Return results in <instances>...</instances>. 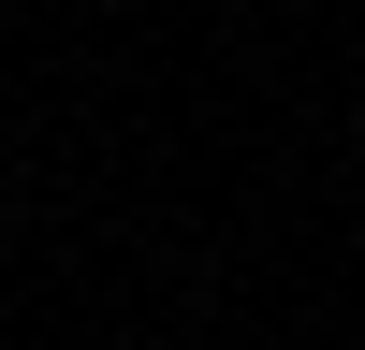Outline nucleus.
Here are the masks:
<instances>
[]
</instances>
